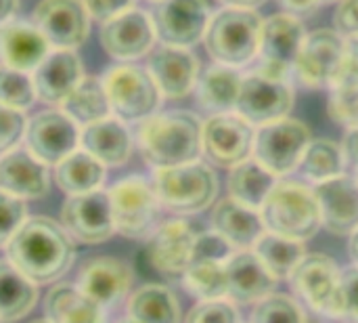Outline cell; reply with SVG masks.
I'll list each match as a JSON object with an SVG mask.
<instances>
[{
	"label": "cell",
	"mask_w": 358,
	"mask_h": 323,
	"mask_svg": "<svg viewBox=\"0 0 358 323\" xmlns=\"http://www.w3.org/2000/svg\"><path fill=\"white\" fill-rule=\"evenodd\" d=\"M292 107L294 88L289 80L271 78L256 69L243 76L235 111L256 128L287 118Z\"/></svg>",
	"instance_id": "cell-13"
},
{
	"label": "cell",
	"mask_w": 358,
	"mask_h": 323,
	"mask_svg": "<svg viewBox=\"0 0 358 323\" xmlns=\"http://www.w3.org/2000/svg\"><path fill=\"white\" fill-rule=\"evenodd\" d=\"M334 29L344 38L358 34V0H340L334 13Z\"/></svg>",
	"instance_id": "cell-46"
},
{
	"label": "cell",
	"mask_w": 358,
	"mask_h": 323,
	"mask_svg": "<svg viewBox=\"0 0 358 323\" xmlns=\"http://www.w3.org/2000/svg\"><path fill=\"white\" fill-rule=\"evenodd\" d=\"M155 40L157 32L153 17L134 6L105 21L101 27V44L105 53L122 61L138 59L151 53Z\"/></svg>",
	"instance_id": "cell-17"
},
{
	"label": "cell",
	"mask_w": 358,
	"mask_h": 323,
	"mask_svg": "<svg viewBox=\"0 0 358 323\" xmlns=\"http://www.w3.org/2000/svg\"><path fill=\"white\" fill-rule=\"evenodd\" d=\"M327 111L336 124L348 130L358 128V74L352 71L346 63L342 65L340 74L329 86Z\"/></svg>",
	"instance_id": "cell-39"
},
{
	"label": "cell",
	"mask_w": 358,
	"mask_h": 323,
	"mask_svg": "<svg viewBox=\"0 0 358 323\" xmlns=\"http://www.w3.org/2000/svg\"><path fill=\"white\" fill-rule=\"evenodd\" d=\"M25 128L27 120L23 111L0 105V156L17 147V143L25 135Z\"/></svg>",
	"instance_id": "cell-45"
},
{
	"label": "cell",
	"mask_w": 358,
	"mask_h": 323,
	"mask_svg": "<svg viewBox=\"0 0 358 323\" xmlns=\"http://www.w3.org/2000/svg\"><path fill=\"white\" fill-rule=\"evenodd\" d=\"M264 19L256 8L224 6L212 15L203 36V44L214 63L229 67H245L258 57Z\"/></svg>",
	"instance_id": "cell-4"
},
{
	"label": "cell",
	"mask_w": 358,
	"mask_h": 323,
	"mask_svg": "<svg viewBox=\"0 0 358 323\" xmlns=\"http://www.w3.org/2000/svg\"><path fill=\"white\" fill-rule=\"evenodd\" d=\"M342 269L327 254H306L289 275V286L298 301L310 311L331 317Z\"/></svg>",
	"instance_id": "cell-14"
},
{
	"label": "cell",
	"mask_w": 358,
	"mask_h": 323,
	"mask_svg": "<svg viewBox=\"0 0 358 323\" xmlns=\"http://www.w3.org/2000/svg\"><path fill=\"white\" fill-rule=\"evenodd\" d=\"M334 2H340V0H317V4H334Z\"/></svg>",
	"instance_id": "cell-54"
},
{
	"label": "cell",
	"mask_w": 358,
	"mask_h": 323,
	"mask_svg": "<svg viewBox=\"0 0 358 323\" xmlns=\"http://www.w3.org/2000/svg\"><path fill=\"white\" fill-rule=\"evenodd\" d=\"M277 284L254 250H235L227 261V298L237 307L260 303L277 292Z\"/></svg>",
	"instance_id": "cell-22"
},
{
	"label": "cell",
	"mask_w": 358,
	"mask_h": 323,
	"mask_svg": "<svg viewBox=\"0 0 358 323\" xmlns=\"http://www.w3.org/2000/svg\"><path fill=\"white\" fill-rule=\"evenodd\" d=\"M31 323H50L48 319H40V322H31Z\"/></svg>",
	"instance_id": "cell-56"
},
{
	"label": "cell",
	"mask_w": 358,
	"mask_h": 323,
	"mask_svg": "<svg viewBox=\"0 0 358 323\" xmlns=\"http://www.w3.org/2000/svg\"><path fill=\"white\" fill-rule=\"evenodd\" d=\"M61 223L65 231L82 244L107 242L113 233V214L107 191H90L69 195L61 208Z\"/></svg>",
	"instance_id": "cell-16"
},
{
	"label": "cell",
	"mask_w": 358,
	"mask_h": 323,
	"mask_svg": "<svg viewBox=\"0 0 358 323\" xmlns=\"http://www.w3.org/2000/svg\"><path fill=\"white\" fill-rule=\"evenodd\" d=\"M304 38L306 27L298 15L283 11L266 17L260 34L256 71L271 78L289 80L294 76V65L300 55Z\"/></svg>",
	"instance_id": "cell-9"
},
{
	"label": "cell",
	"mask_w": 358,
	"mask_h": 323,
	"mask_svg": "<svg viewBox=\"0 0 358 323\" xmlns=\"http://www.w3.org/2000/svg\"><path fill=\"white\" fill-rule=\"evenodd\" d=\"M80 145L103 166H122L132 153V137L117 118H105L82 128Z\"/></svg>",
	"instance_id": "cell-29"
},
{
	"label": "cell",
	"mask_w": 358,
	"mask_h": 323,
	"mask_svg": "<svg viewBox=\"0 0 358 323\" xmlns=\"http://www.w3.org/2000/svg\"><path fill=\"white\" fill-rule=\"evenodd\" d=\"M224 6H239V8H256L260 4H264L266 0H218Z\"/></svg>",
	"instance_id": "cell-52"
},
{
	"label": "cell",
	"mask_w": 358,
	"mask_h": 323,
	"mask_svg": "<svg viewBox=\"0 0 358 323\" xmlns=\"http://www.w3.org/2000/svg\"><path fill=\"white\" fill-rule=\"evenodd\" d=\"M185 323H241L239 309L229 298L199 301L185 317Z\"/></svg>",
	"instance_id": "cell-43"
},
{
	"label": "cell",
	"mask_w": 358,
	"mask_h": 323,
	"mask_svg": "<svg viewBox=\"0 0 358 323\" xmlns=\"http://www.w3.org/2000/svg\"><path fill=\"white\" fill-rule=\"evenodd\" d=\"M36 284L27 280L8 259H0V319L17 322L36 305Z\"/></svg>",
	"instance_id": "cell-33"
},
{
	"label": "cell",
	"mask_w": 358,
	"mask_h": 323,
	"mask_svg": "<svg viewBox=\"0 0 358 323\" xmlns=\"http://www.w3.org/2000/svg\"><path fill=\"white\" fill-rule=\"evenodd\" d=\"M346 168L348 164H346L344 147L331 139H313L298 164L300 174L313 185L331 181L344 174Z\"/></svg>",
	"instance_id": "cell-36"
},
{
	"label": "cell",
	"mask_w": 358,
	"mask_h": 323,
	"mask_svg": "<svg viewBox=\"0 0 358 323\" xmlns=\"http://www.w3.org/2000/svg\"><path fill=\"white\" fill-rule=\"evenodd\" d=\"M34 80L25 71L0 65V105L23 111L34 103Z\"/></svg>",
	"instance_id": "cell-41"
},
{
	"label": "cell",
	"mask_w": 358,
	"mask_h": 323,
	"mask_svg": "<svg viewBox=\"0 0 358 323\" xmlns=\"http://www.w3.org/2000/svg\"><path fill=\"white\" fill-rule=\"evenodd\" d=\"M281 6L285 8V13H292V15H308L313 11L319 8L317 0H279Z\"/></svg>",
	"instance_id": "cell-49"
},
{
	"label": "cell",
	"mask_w": 358,
	"mask_h": 323,
	"mask_svg": "<svg viewBox=\"0 0 358 323\" xmlns=\"http://www.w3.org/2000/svg\"><path fill=\"white\" fill-rule=\"evenodd\" d=\"M44 311L50 323H105L103 307L71 284L55 286L46 296Z\"/></svg>",
	"instance_id": "cell-31"
},
{
	"label": "cell",
	"mask_w": 358,
	"mask_h": 323,
	"mask_svg": "<svg viewBox=\"0 0 358 323\" xmlns=\"http://www.w3.org/2000/svg\"><path fill=\"white\" fill-rule=\"evenodd\" d=\"M212 13L206 0H162L155 11L157 38L168 46L191 48L203 40Z\"/></svg>",
	"instance_id": "cell-18"
},
{
	"label": "cell",
	"mask_w": 358,
	"mask_h": 323,
	"mask_svg": "<svg viewBox=\"0 0 358 323\" xmlns=\"http://www.w3.org/2000/svg\"><path fill=\"white\" fill-rule=\"evenodd\" d=\"M27 221L25 200L0 189V248H6L10 238Z\"/></svg>",
	"instance_id": "cell-44"
},
{
	"label": "cell",
	"mask_w": 358,
	"mask_h": 323,
	"mask_svg": "<svg viewBox=\"0 0 358 323\" xmlns=\"http://www.w3.org/2000/svg\"><path fill=\"white\" fill-rule=\"evenodd\" d=\"M266 231L308 242L323 229L321 206L313 185L279 179L260 208Z\"/></svg>",
	"instance_id": "cell-3"
},
{
	"label": "cell",
	"mask_w": 358,
	"mask_h": 323,
	"mask_svg": "<svg viewBox=\"0 0 358 323\" xmlns=\"http://www.w3.org/2000/svg\"><path fill=\"white\" fill-rule=\"evenodd\" d=\"M147 71L157 84L162 97L182 99L197 86L199 61L189 48L162 44L159 48L151 50Z\"/></svg>",
	"instance_id": "cell-21"
},
{
	"label": "cell",
	"mask_w": 358,
	"mask_h": 323,
	"mask_svg": "<svg viewBox=\"0 0 358 323\" xmlns=\"http://www.w3.org/2000/svg\"><path fill=\"white\" fill-rule=\"evenodd\" d=\"M34 25L57 48L80 46L90 32L84 0H42L34 11Z\"/></svg>",
	"instance_id": "cell-19"
},
{
	"label": "cell",
	"mask_w": 358,
	"mask_h": 323,
	"mask_svg": "<svg viewBox=\"0 0 358 323\" xmlns=\"http://www.w3.org/2000/svg\"><path fill=\"white\" fill-rule=\"evenodd\" d=\"M122 323H141V322H136V319H132V317H128V319H124Z\"/></svg>",
	"instance_id": "cell-55"
},
{
	"label": "cell",
	"mask_w": 358,
	"mask_h": 323,
	"mask_svg": "<svg viewBox=\"0 0 358 323\" xmlns=\"http://www.w3.org/2000/svg\"><path fill=\"white\" fill-rule=\"evenodd\" d=\"M348 254L352 259V265L358 267V227L348 235Z\"/></svg>",
	"instance_id": "cell-53"
},
{
	"label": "cell",
	"mask_w": 358,
	"mask_h": 323,
	"mask_svg": "<svg viewBox=\"0 0 358 323\" xmlns=\"http://www.w3.org/2000/svg\"><path fill=\"white\" fill-rule=\"evenodd\" d=\"M155 2H162V0H155Z\"/></svg>",
	"instance_id": "cell-57"
},
{
	"label": "cell",
	"mask_w": 358,
	"mask_h": 323,
	"mask_svg": "<svg viewBox=\"0 0 358 323\" xmlns=\"http://www.w3.org/2000/svg\"><path fill=\"white\" fill-rule=\"evenodd\" d=\"M55 181L69 195L90 193L101 189L105 181V166L88 151L76 149L55 166Z\"/></svg>",
	"instance_id": "cell-34"
},
{
	"label": "cell",
	"mask_w": 358,
	"mask_h": 323,
	"mask_svg": "<svg viewBox=\"0 0 358 323\" xmlns=\"http://www.w3.org/2000/svg\"><path fill=\"white\" fill-rule=\"evenodd\" d=\"M147 240H149L147 246L149 265L164 275L182 277V273L191 263L195 240H197V231L193 229V225L185 219H172L159 223Z\"/></svg>",
	"instance_id": "cell-20"
},
{
	"label": "cell",
	"mask_w": 358,
	"mask_h": 323,
	"mask_svg": "<svg viewBox=\"0 0 358 323\" xmlns=\"http://www.w3.org/2000/svg\"><path fill=\"white\" fill-rule=\"evenodd\" d=\"M344 63L358 74V34L346 38V59Z\"/></svg>",
	"instance_id": "cell-50"
},
{
	"label": "cell",
	"mask_w": 358,
	"mask_h": 323,
	"mask_svg": "<svg viewBox=\"0 0 358 323\" xmlns=\"http://www.w3.org/2000/svg\"><path fill=\"white\" fill-rule=\"evenodd\" d=\"M277 181L279 179L273 172H268L256 158H248L245 162H241L229 170V179H227L229 198H233L250 208L260 210L262 204L266 202L268 193L277 185Z\"/></svg>",
	"instance_id": "cell-32"
},
{
	"label": "cell",
	"mask_w": 358,
	"mask_h": 323,
	"mask_svg": "<svg viewBox=\"0 0 358 323\" xmlns=\"http://www.w3.org/2000/svg\"><path fill=\"white\" fill-rule=\"evenodd\" d=\"M235 248L214 229L197 233L195 248L182 284L197 301L227 298V261Z\"/></svg>",
	"instance_id": "cell-10"
},
{
	"label": "cell",
	"mask_w": 358,
	"mask_h": 323,
	"mask_svg": "<svg viewBox=\"0 0 358 323\" xmlns=\"http://www.w3.org/2000/svg\"><path fill=\"white\" fill-rule=\"evenodd\" d=\"M250 323H306V315L298 298L273 292L254 305Z\"/></svg>",
	"instance_id": "cell-40"
},
{
	"label": "cell",
	"mask_w": 358,
	"mask_h": 323,
	"mask_svg": "<svg viewBox=\"0 0 358 323\" xmlns=\"http://www.w3.org/2000/svg\"><path fill=\"white\" fill-rule=\"evenodd\" d=\"M128 317L141 323H178L180 305L168 286L147 284L128 298Z\"/></svg>",
	"instance_id": "cell-35"
},
{
	"label": "cell",
	"mask_w": 358,
	"mask_h": 323,
	"mask_svg": "<svg viewBox=\"0 0 358 323\" xmlns=\"http://www.w3.org/2000/svg\"><path fill=\"white\" fill-rule=\"evenodd\" d=\"M48 40L36 25L8 21L0 27V59L6 67L19 71L36 69L48 55Z\"/></svg>",
	"instance_id": "cell-28"
},
{
	"label": "cell",
	"mask_w": 358,
	"mask_h": 323,
	"mask_svg": "<svg viewBox=\"0 0 358 323\" xmlns=\"http://www.w3.org/2000/svg\"><path fill=\"white\" fill-rule=\"evenodd\" d=\"M6 259L34 284H50L71 267L76 248L65 227L48 217H31L6 244Z\"/></svg>",
	"instance_id": "cell-1"
},
{
	"label": "cell",
	"mask_w": 358,
	"mask_h": 323,
	"mask_svg": "<svg viewBox=\"0 0 358 323\" xmlns=\"http://www.w3.org/2000/svg\"><path fill=\"white\" fill-rule=\"evenodd\" d=\"M17 11V0H0V27L10 21Z\"/></svg>",
	"instance_id": "cell-51"
},
{
	"label": "cell",
	"mask_w": 358,
	"mask_h": 323,
	"mask_svg": "<svg viewBox=\"0 0 358 323\" xmlns=\"http://www.w3.org/2000/svg\"><path fill=\"white\" fill-rule=\"evenodd\" d=\"M344 156H346V164L348 168L352 170L350 174L358 181V128H352L346 132V139H344Z\"/></svg>",
	"instance_id": "cell-48"
},
{
	"label": "cell",
	"mask_w": 358,
	"mask_h": 323,
	"mask_svg": "<svg viewBox=\"0 0 358 323\" xmlns=\"http://www.w3.org/2000/svg\"><path fill=\"white\" fill-rule=\"evenodd\" d=\"M48 166L29 149L15 147L0 156V189L21 200H40L48 193Z\"/></svg>",
	"instance_id": "cell-25"
},
{
	"label": "cell",
	"mask_w": 358,
	"mask_h": 323,
	"mask_svg": "<svg viewBox=\"0 0 358 323\" xmlns=\"http://www.w3.org/2000/svg\"><path fill=\"white\" fill-rule=\"evenodd\" d=\"M151 183L162 208L174 214L203 212L218 195V177L212 166L201 160L170 168H155Z\"/></svg>",
	"instance_id": "cell-5"
},
{
	"label": "cell",
	"mask_w": 358,
	"mask_h": 323,
	"mask_svg": "<svg viewBox=\"0 0 358 323\" xmlns=\"http://www.w3.org/2000/svg\"><path fill=\"white\" fill-rule=\"evenodd\" d=\"M310 141V128L304 122L287 116L283 120L256 128L252 158H256L277 179H283L298 170V164Z\"/></svg>",
	"instance_id": "cell-8"
},
{
	"label": "cell",
	"mask_w": 358,
	"mask_h": 323,
	"mask_svg": "<svg viewBox=\"0 0 358 323\" xmlns=\"http://www.w3.org/2000/svg\"><path fill=\"white\" fill-rule=\"evenodd\" d=\"M27 149L46 166H57L80 145V128L65 111H42L27 122Z\"/></svg>",
	"instance_id": "cell-15"
},
{
	"label": "cell",
	"mask_w": 358,
	"mask_h": 323,
	"mask_svg": "<svg viewBox=\"0 0 358 323\" xmlns=\"http://www.w3.org/2000/svg\"><path fill=\"white\" fill-rule=\"evenodd\" d=\"M63 111L80 126H88L92 122L105 120L111 114V105L103 86V80L82 78V82L69 92V97L61 103Z\"/></svg>",
	"instance_id": "cell-38"
},
{
	"label": "cell",
	"mask_w": 358,
	"mask_h": 323,
	"mask_svg": "<svg viewBox=\"0 0 358 323\" xmlns=\"http://www.w3.org/2000/svg\"><path fill=\"white\" fill-rule=\"evenodd\" d=\"M243 76L229 65L212 63L197 78V101L203 109L214 114H231L237 107Z\"/></svg>",
	"instance_id": "cell-30"
},
{
	"label": "cell",
	"mask_w": 358,
	"mask_h": 323,
	"mask_svg": "<svg viewBox=\"0 0 358 323\" xmlns=\"http://www.w3.org/2000/svg\"><path fill=\"white\" fill-rule=\"evenodd\" d=\"M212 229L235 250H252L266 231L260 210L250 208L229 195L216 202L212 212Z\"/></svg>",
	"instance_id": "cell-27"
},
{
	"label": "cell",
	"mask_w": 358,
	"mask_h": 323,
	"mask_svg": "<svg viewBox=\"0 0 358 323\" xmlns=\"http://www.w3.org/2000/svg\"><path fill=\"white\" fill-rule=\"evenodd\" d=\"M256 126L237 111L214 114L203 122L201 149L203 156L220 168H233L254 153Z\"/></svg>",
	"instance_id": "cell-12"
},
{
	"label": "cell",
	"mask_w": 358,
	"mask_h": 323,
	"mask_svg": "<svg viewBox=\"0 0 358 323\" xmlns=\"http://www.w3.org/2000/svg\"><path fill=\"white\" fill-rule=\"evenodd\" d=\"M323 227L334 235H350L358 227V181L352 174H340L331 181L313 185Z\"/></svg>",
	"instance_id": "cell-24"
},
{
	"label": "cell",
	"mask_w": 358,
	"mask_h": 323,
	"mask_svg": "<svg viewBox=\"0 0 358 323\" xmlns=\"http://www.w3.org/2000/svg\"><path fill=\"white\" fill-rule=\"evenodd\" d=\"M84 65L71 48H57L34 69L36 97L44 103L61 105L82 82Z\"/></svg>",
	"instance_id": "cell-26"
},
{
	"label": "cell",
	"mask_w": 358,
	"mask_h": 323,
	"mask_svg": "<svg viewBox=\"0 0 358 323\" xmlns=\"http://www.w3.org/2000/svg\"><path fill=\"white\" fill-rule=\"evenodd\" d=\"M344 59L346 38L340 32L331 27L313 29L302 42L294 76L306 88H329L344 65Z\"/></svg>",
	"instance_id": "cell-11"
},
{
	"label": "cell",
	"mask_w": 358,
	"mask_h": 323,
	"mask_svg": "<svg viewBox=\"0 0 358 323\" xmlns=\"http://www.w3.org/2000/svg\"><path fill=\"white\" fill-rule=\"evenodd\" d=\"M113 227L128 240H147L159 225L162 204L153 183L132 174L117 181L109 191Z\"/></svg>",
	"instance_id": "cell-6"
},
{
	"label": "cell",
	"mask_w": 358,
	"mask_h": 323,
	"mask_svg": "<svg viewBox=\"0 0 358 323\" xmlns=\"http://www.w3.org/2000/svg\"><path fill=\"white\" fill-rule=\"evenodd\" d=\"M103 86L111 114L122 122H143L151 118L162 101V92L151 74L136 65H115L103 76Z\"/></svg>",
	"instance_id": "cell-7"
},
{
	"label": "cell",
	"mask_w": 358,
	"mask_h": 323,
	"mask_svg": "<svg viewBox=\"0 0 358 323\" xmlns=\"http://www.w3.org/2000/svg\"><path fill=\"white\" fill-rule=\"evenodd\" d=\"M130 267L113 256H94L84 261L78 273V288L103 309L117 305L132 288Z\"/></svg>",
	"instance_id": "cell-23"
},
{
	"label": "cell",
	"mask_w": 358,
	"mask_h": 323,
	"mask_svg": "<svg viewBox=\"0 0 358 323\" xmlns=\"http://www.w3.org/2000/svg\"><path fill=\"white\" fill-rule=\"evenodd\" d=\"M342 323H358V267H346L342 269L336 303L331 317Z\"/></svg>",
	"instance_id": "cell-42"
},
{
	"label": "cell",
	"mask_w": 358,
	"mask_h": 323,
	"mask_svg": "<svg viewBox=\"0 0 358 323\" xmlns=\"http://www.w3.org/2000/svg\"><path fill=\"white\" fill-rule=\"evenodd\" d=\"M203 122L191 111L153 114L136 130L143 160L155 168L189 164L201 158Z\"/></svg>",
	"instance_id": "cell-2"
},
{
	"label": "cell",
	"mask_w": 358,
	"mask_h": 323,
	"mask_svg": "<svg viewBox=\"0 0 358 323\" xmlns=\"http://www.w3.org/2000/svg\"><path fill=\"white\" fill-rule=\"evenodd\" d=\"M0 323H2V319H0Z\"/></svg>",
	"instance_id": "cell-58"
},
{
	"label": "cell",
	"mask_w": 358,
	"mask_h": 323,
	"mask_svg": "<svg viewBox=\"0 0 358 323\" xmlns=\"http://www.w3.org/2000/svg\"><path fill=\"white\" fill-rule=\"evenodd\" d=\"M252 250L256 252V256L264 263V267L279 282L281 280H289L294 269L306 256L304 242L289 240V238H283V235L271 233V231H264Z\"/></svg>",
	"instance_id": "cell-37"
},
{
	"label": "cell",
	"mask_w": 358,
	"mask_h": 323,
	"mask_svg": "<svg viewBox=\"0 0 358 323\" xmlns=\"http://www.w3.org/2000/svg\"><path fill=\"white\" fill-rule=\"evenodd\" d=\"M84 6L90 15V19L96 21H109L115 15L128 11L134 6V0H84Z\"/></svg>",
	"instance_id": "cell-47"
}]
</instances>
